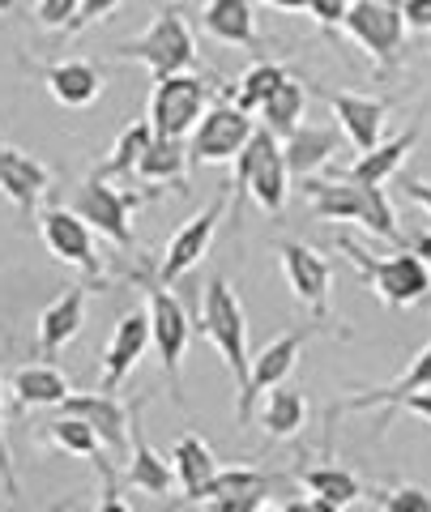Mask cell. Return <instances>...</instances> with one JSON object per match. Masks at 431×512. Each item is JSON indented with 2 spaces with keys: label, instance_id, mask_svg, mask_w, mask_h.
Masks as SVG:
<instances>
[{
  "label": "cell",
  "instance_id": "1",
  "mask_svg": "<svg viewBox=\"0 0 431 512\" xmlns=\"http://www.w3.org/2000/svg\"><path fill=\"white\" fill-rule=\"evenodd\" d=\"M303 184V201L308 210L325 222H359L367 235L389 239V244H402V227H397L393 201L385 197V188L376 184H355L346 175H333V180H299Z\"/></svg>",
  "mask_w": 431,
  "mask_h": 512
},
{
  "label": "cell",
  "instance_id": "2",
  "mask_svg": "<svg viewBox=\"0 0 431 512\" xmlns=\"http://www.w3.org/2000/svg\"><path fill=\"white\" fill-rule=\"evenodd\" d=\"M333 244H338V252L350 256V265L359 269L363 286L380 303H385V308L402 312V308H414V303H423L431 295V269L410 248L393 252V256H372L363 244H355L350 235H338Z\"/></svg>",
  "mask_w": 431,
  "mask_h": 512
},
{
  "label": "cell",
  "instance_id": "3",
  "mask_svg": "<svg viewBox=\"0 0 431 512\" xmlns=\"http://www.w3.org/2000/svg\"><path fill=\"white\" fill-rule=\"evenodd\" d=\"M197 333L210 342L227 372L235 376V389L239 397L248 393V376H252V355H248V316H244V303L231 291V282L214 274L210 286L201 291V325Z\"/></svg>",
  "mask_w": 431,
  "mask_h": 512
},
{
  "label": "cell",
  "instance_id": "4",
  "mask_svg": "<svg viewBox=\"0 0 431 512\" xmlns=\"http://www.w3.org/2000/svg\"><path fill=\"white\" fill-rule=\"evenodd\" d=\"M133 282H141V291L150 299V333H154V355L163 359V372L171 376V397L175 406H184V350L193 342V320H188L184 303L171 295L167 282H158V274L150 265H137Z\"/></svg>",
  "mask_w": 431,
  "mask_h": 512
},
{
  "label": "cell",
  "instance_id": "5",
  "mask_svg": "<svg viewBox=\"0 0 431 512\" xmlns=\"http://www.w3.org/2000/svg\"><path fill=\"white\" fill-rule=\"evenodd\" d=\"M120 60H137L154 73V82H167L175 73H193L197 69V39L188 30L180 9H158L154 22L141 35L124 39L111 47Z\"/></svg>",
  "mask_w": 431,
  "mask_h": 512
},
{
  "label": "cell",
  "instance_id": "6",
  "mask_svg": "<svg viewBox=\"0 0 431 512\" xmlns=\"http://www.w3.org/2000/svg\"><path fill=\"white\" fill-rule=\"evenodd\" d=\"M231 192L235 197L248 192L265 214L286 210V197H291V167H286V158H282V141L269 133V128H257L248 146L239 150Z\"/></svg>",
  "mask_w": 431,
  "mask_h": 512
},
{
  "label": "cell",
  "instance_id": "7",
  "mask_svg": "<svg viewBox=\"0 0 431 512\" xmlns=\"http://www.w3.org/2000/svg\"><path fill=\"white\" fill-rule=\"evenodd\" d=\"M137 205H141V192L116 188L111 180H99V175H86L73 192V210L90 222L94 235H103L107 244H116L120 252L137 248V235H133V210Z\"/></svg>",
  "mask_w": 431,
  "mask_h": 512
},
{
  "label": "cell",
  "instance_id": "8",
  "mask_svg": "<svg viewBox=\"0 0 431 512\" xmlns=\"http://www.w3.org/2000/svg\"><path fill=\"white\" fill-rule=\"evenodd\" d=\"M214 103V90L205 86V77L197 73H175L167 82H154L150 94V128L154 137H167V141H188L193 128L201 124V116L210 111Z\"/></svg>",
  "mask_w": 431,
  "mask_h": 512
},
{
  "label": "cell",
  "instance_id": "9",
  "mask_svg": "<svg viewBox=\"0 0 431 512\" xmlns=\"http://www.w3.org/2000/svg\"><path fill=\"white\" fill-rule=\"evenodd\" d=\"M257 120L248 116L244 107H235L231 99H214L210 111L201 116V124L188 137V158L193 167H214V163H235L239 150L257 133Z\"/></svg>",
  "mask_w": 431,
  "mask_h": 512
},
{
  "label": "cell",
  "instance_id": "10",
  "mask_svg": "<svg viewBox=\"0 0 431 512\" xmlns=\"http://www.w3.org/2000/svg\"><path fill=\"white\" fill-rule=\"evenodd\" d=\"M227 210H231V184L167 239V248H163V256H158V265H154L158 282L175 286L184 274H193V269L205 261V252H210V244H214V235L222 227V218H227Z\"/></svg>",
  "mask_w": 431,
  "mask_h": 512
},
{
  "label": "cell",
  "instance_id": "11",
  "mask_svg": "<svg viewBox=\"0 0 431 512\" xmlns=\"http://www.w3.org/2000/svg\"><path fill=\"white\" fill-rule=\"evenodd\" d=\"M329 320H316V325H299V329H286L278 333L269 346L257 350V359H252V376H248V393L235 402V414L239 423L252 419V410H257V397H265L269 389H278V384H286V376L295 372V363L303 355V346H308L316 333H325Z\"/></svg>",
  "mask_w": 431,
  "mask_h": 512
},
{
  "label": "cell",
  "instance_id": "12",
  "mask_svg": "<svg viewBox=\"0 0 431 512\" xmlns=\"http://www.w3.org/2000/svg\"><path fill=\"white\" fill-rule=\"evenodd\" d=\"M39 235L43 248L56 256L60 265H73L77 274H86V282H103V261L99 244H94V227L69 205H47L39 214Z\"/></svg>",
  "mask_w": 431,
  "mask_h": 512
},
{
  "label": "cell",
  "instance_id": "13",
  "mask_svg": "<svg viewBox=\"0 0 431 512\" xmlns=\"http://www.w3.org/2000/svg\"><path fill=\"white\" fill-rule=\"evenodd\" d=\"M342 30L376 64H385V69H393V64L402 60V52H406V18H402V9H393V5L355 0L350 13H346V22H342Z\"/></svg>",
  "mask_w": 431,
  "mask_h": 512
},
{
  "label": "cell",
  "instance_id": "14",
  "mask_svg": "<svg viewBox=\"0 0 431 512\" xmlns=\"http://www.w3.org/2000/svg\"><path fill=\"white\" fill-rule=\"evenodd\" d=\"M154 346V333H150V312H124L116 325H111V338L103 346V359H99V376H103V393H116L124 380H129L146 350Z\"/></svg>",
  "mask_w": 431,
  "mask_h": 512
},
{
  "label": "cell",
  "instance_id": "15",
  "mask_svg": "<svg viewBox=\"0 0 431 512\" xmlns=\"http://www.w3.org/2000/svg\"><path fill=\"white\" fill-rule=\"evenodd\" d=\"M52 192V167L35 158L30 150L13 146V141L0 137V197L9 205H18L22 218H35L39 201Z\"/></svg>",
  "mask_w": 431,
  "mask_h": 512
},
{
  "label": "cell",
  "instance_id": "16",
  "mask_svg": "<svg viewBox=\"0 0 431 512\" xmlns=\"http://www.w3.org/2000/svg\"><path fill=\"white\" fill-rule=\"evenodd\" d=\"M282 256V274L291 282L295 299L308 308L316 320H329V286H333V269L316 248L299 244V239H282L278 244Z\"/></svg>",
  "mask_w": 431,
  "mask_h": 512
},
{
  "label": "cell",
  "instance_id": "17",
  "mask_svg": "<svg viewBox=\"0 0 431 512\" xmlns=\"http://www.w3.org/2000/svg\"><path fill=\"white\" fill-rule=\"evenodd\" d=\"M427 389H431V342L410 359V367H406V372L397 376L393 384H385V389H367V393L346 397V402H338V406L329 410V419H338V414H355V410H376V406H380V431H385V427L393 423V414L402 410L406 397L427 393Z\"/></svg>",
  "mask_w": 431,
  "mask_h": 512
},
{
  "label": "cell",
  "instance_id": "18",
  "mask_svg": "<svg viewBox=\"0 0 431 512\" xmlns=\"http://www.w3.org/2000/svg\"><path fill=\"white\" fill-rule=\"evenodd\" d=\"M56 410L90 423L107 453L124 457V448H129V431H133V406L120 402L116 393H69V402L56 406Z\"/></svg>",
  "mask_w": 431,
  "mask_h": 512
},
{
  "label": "cell",
  "instance_id": "19",
  "mask_svg": "<svg viewBox=\"0 0 431 512\" xmlns=\"http://www.w3.org/2000/svg\"><path fill=\"white\" fill-rule=\"evenodd\" d=\"M325 103L338 120L342 137L355 146L359 154L376 150L380 137H385V120H389V99H372V94H350V90H329Z\"/></svg>",
  "mask_w": 431,
  "mask_h": 512
},
{
  "label": "cell",
  "instance_id": "20",
  "mask_svg": "<svg viewBox=\"0 0 431 512\" xmlns=\"http://www.w3.org/2000/svg\"><path fill=\"white\" fill-rule=\"evenodd\" d=\"M141 410H146V397L133 406V431H129V470H124V483L137 487L141 495H154V500H167L175 470L171 457H163L158 448L146 440V427H141Z\"/></svg>",
  "mask_w": 431,
  "mask_h": 512
},
{
  "label": "cell",
  "instance_id": "21",
  "mask_svg": "<svg viewBox=\"0 0 431 512\" xmlns=\"http://www.w3.org/2000/svg\"><path fill=\"white\" fill-rule=\"evenodd\" d=\"M43 86H47V94H52L60 107L82 111V107H90V103H99V94L107 90V73H103L94 60L69 56V60L43 64Z\"/></svg>",
  "mask_w": 431,
  "mask_h": 512
},
{
  "label": "cell",
  "instance_id": "22",
  "mask_svg": "<svg viewBox=\"0 0 431 512\" xmlns=\"http://www.w3.org/2000/svg\"><path fill=\"white\" fill-rule=\"evenodd\" d=\"M86 303H90V286H69V291H60L47 308L39 312V355L43 359H56L60 350H65L77 333L86 325Z\"/></svg>",
  "mask_w": 431,
  "mask_h": 512
},
{
  "label": "cell",
  "instance_id": "23",
  "mask_svg": "<svg viewBox=\"0 0 431 512\" xmlns=\"http://www.w3.org/2000/svg\"><path fill=\"white\" fill-rule=\"evenodd\" d=\"M338 146H342L338 124H299L291 137H282V158L291 167V180H312L321 167H329Z\"/></svg>",
  "mask_w": 431,
  "mask_h": 512
},
{
  "label": "cell",
  "instance_id": "24",
  "mask_svg": "<svg viewBox=\"0 0 431 512\" xmlns=\"http://www.w3.org/2000/svg\"><path fill=\"white\" fill-rule=\"evenodd\" d=\"M171 470H175V483H180V500L171 504V512H184V508H193L197 491L218 474V461L197 431H184L171 448Z\"/></svg>",
  "mask_w": 431,
  "mask_h": 512
},
{
  "label": "cell",
  "instance_id": "25",
  "mask_svg": "<svg viewBox=\"0 0 431 512\" xmlns=\"http://www.w3.org/2000/svg\"><path fill=\"white\" fill-rule=\"evenodd\" d=\"M419 137H423V124H410L406 133H397V137H389V141H380L376 150L359 154L350 167H342V175H346V180H355V184H376V188H385L389 175L402 171V163L414 154Z\"/></svg>",
  "mask_w": 431,
  "mask_h": 512
},
{
  "label": "cell",
  "instance_id": "26",
  "mask_svg": "<svg viewBox=\"0 0 431 512\" xmlns=\"http://www.w3.org/2000/svg\"><path fill=\"white\" fill-rule=\"evenodd\" d=\"M201 30L227 47H261L257 35V9L252 0H205Z\"/></svg>",
  "mask_w": 431,
  "mask_h": 512
},
{
  "label": "cell",
  "instance_id": "27",
  "mask_svg": "<svg viewBox=\"0 0 431 512\" xmlns=\"http://www.w3.org/2000/svg\"><path fill=\"white\" fill-rule=\"evenodd\" d=\"M9 393L18 410H43V406H65L69 402V376L52 363H22L18 372L9 376Z\"/></svg>",
  "mask_w": 431,
  "mask_h": 512
},
{
  "label": "cell",
  "instance_id": "28",
  "mask_svg": "<svg viewBox=\"0 0 431 512\" xmlns=\"http://www.w3.org/2000/svg\"><path fill=\"white\" fill-rule=\"evenodd\" d=\"M291 478L308 495H316V500H329L338 508H350V504L367 500L363 478L355 470H346V466H299V470H291Z\"/></svg>",
  "mask_w": 431,
  "mask_h": 512
},
{
  "label": "cell",
  "instance_id": "29",
  "mask_svg": "<svg viewBox=\"0 0 431 512\" xmlns=\"http://www.w3.org/2000/svg\"><path fill=\"white\" fill-rule=\"evenodd\" d=\"M154 146V128H150V120H133L124 133L116 137V146L107 150V158L99 167H94L90 175H99V180H133L137 175V167H141V158H146V150Z\"/></svg>",
  "mask_w": 431,
  "mask_h": 512
},
{
  "label": "cell",
  "instance_id": "30",
  "mask_svg": "<svg viewBox=\"0 0 431 512\" xmlns=\"http://www.w3.org/2000/svg\"><path fill=\"white\" fill-rule=\"evenodd\" d=\"M188 167H193V158H188V141L154 137V146L146 150V158H141V167H137V180L175 184L180 192H188Z\"/></svg>",
  "mask_w": 431,
  "mask_h": 512
},
{
  "label": "cell",
  "instance_id": "31",
  "mask_svg": "<svg viewBox=\"0 0 431 512\" xmlns=\"http://www.w3.org/2000/svg\"><path fill=\"white\" fill-rule=\"evenodd\" d=\"M303 419H308V402H303L299 389H286V384L269 389L265 393V406L257 410V423L265 427L269 440H291V436H299Z\"/></svg>",
  "mask_w": 431,
  "mask_h": 512
},
{
  "label": "cell",
  "instance_id": "32",
  "mask_svg": "<svg viewBox=\"0 0 431 512\" xmlns=\"http://www.w3.org/2000/svg\"><path fill=\"white\" fill-rule=\"evenodd\" d=\"M303 107H308V86H303L299 77H286V82L274 90V99L257 111L261 128H269L274 137H291L303 124Z\"/></svg>",
  "mask_w": 431,
  "mask_h": 512
},
{
  "label": "cell",
  "instance_id": "33",
  "mask_svg": "<svg viewBox=\"0 0 431 512\" xmlns=\"http://www.w3.org/2000/svg\"><path fill=\"white\" fill-rule=\"evenodd\" d=\"M286 77H291V73H286V64H278V60H257L244 77H239V86L231 90V103L244 107L248 116H252V111H261L269 99H274V90L286 82Z\"/></svg>",
  "mask_w": 431,
  "mask_h": 512
},
{
  "label": "cell",
  "instance_id": "34",
  "mask_svg": "<svg viewBox=\"0 0 431 512\" xmlns=\"http://www.w3.org/2000/svg\"><path fill=\"white\" fill-rule=\"evenodd\" d=\"M43 436H47V444H52L56 453H65V457H86V461L103 457V440L94 436V427L82 423V419H73V414H56V419L47 423Z\"/></svg>",
  "mask_w": 431,
  "mask_h": 512
},
{
  "label": "cell",
  "instance_id": "35",
  "mask_svg": "<svg viewBox=\"0 0 431 512\" xmlns=\"http://www.w3.org/2000/svg\"><path fill=\"white\" fill-rule=\"evenodd\" d=\"M278 483V474H269V470H257V466H231V470H218L210 483H205L197 491V500L193 508L201 504H210V500H227V495H244V491H261V487H274Z\"/></svg>",
  "mask_w": 431,
  "mask_h": 512
},
{
  "label": "cell",
  "instance_id": "36",
  "mask_svg": "<svg viewBox=\"0 0 431 512\" xmlns=\"http://www.w3.org/2000/svg\"><path fill=\"white\" fill-rule=\"evenodd\" d=\"M376 508L380 512H431V491L419 483H393L380 491Z\"/></svg>",
  "mask_w": 431,
  "mask_h": 512
},
{
  "label": "cell",
  "instance_id": "37",
  "mask_svg": "<svg viewBox=\"0 0 431 512\" xmlns=\"http://www.w3.org/2000/svg\"><path fill=\"white\" fill-rule=\"evenodd\" d=\"M77 13H82V0H39V5H35V22L43 30H73Z\"/></svg>",
  "mask_w": 431,
  "mask_h": 512
},
{
  "label": "cell",
  "instance_id": "38",
  "mask_svg": "<svg viewBox=\"0 0 431 512\" xmlns=\"http://www.w3.org/2000/svg\"><path fill=\"white\" fill-rule=\"evenodd\" d=\"M94 470H99V478H103V495H99V504H94V512H133V504L120 495V478H116V470H111V461L94 457Z\"/></svg>",
  "mask_w": 431,
  "mask_h": 512
},
{
  "label": "cell",
  "instance_id": "39",
  "mask_svg": "<svg viewBox=\"0 0 431 512\" xmlns=\"http://www.w3.org/2000/svg\"><path fill=\"white\" fill-rule=\"evenodd\" d=\"M350 5H355V0H308V18L321 26V30H333V26H342L346 22V13H350Z\"/></svg>",
  "mask_w": 431,
  "mask_h": 512
},
{
  "label": "cell",
  "instance_id": "40",
  "mask_svg": "<svg viewBox=\"0 0 431 512\" xmlns=\"http://www.w3.org/2000/svg\"><path fill=\"white\" fill-rule=\"evenodd\" d=\"M269 491H274V487L244 491V495H227V500H210V504H201V508H205V512H261L265 500H269Z\"/></svg>",
  "mask_w": 431,
  "mask_h": 512
},
{
  "label": "cell",
  "instance_id": "41",
  "mask_svg": "<svg viewBox=\"0 0 431 512\" xmlns=\"http://www.w3.org/2000/svg\"><path fill=\"white\" fill-rule=\"evenodd\" d=\"M0 483H5L9 500H18V470H13V453L5 440V384H0Z\"/></svg>",
  "mask_w": 431,
  "mask_h": 512
},
{
  "label": "cell",
  "instance_id": "42",
  "mask_svg": "<svg viewBox=\"0 0 431 512\" xmlns=\"http://www.w3.org/2000/svg\"><path fill=\"white\" fill-rule=\"evenodd\" d=\"M120 5H124V0H82V13H77V22H73L69 35H77V30H86V26H94V22H107Z\"/></svg>",
  "mask_w": 431,
  "mask_h": 512
},
{
  "label": "cell",
  "instance_id": "43",
  "mask_svg": "<svg viewBox=\"0 0 431 512\" xmlns=\"http://www.w3.org/2000/svg\"><path fill=\"white\" fill-rule=\"evenodd\" d=\"M406 30H419V35H431V0H406L402 5Z\"/></svg>",
  "mask_w": 431,
  "mask_h": 512
},
{
  "label": "cell",
  "instance_id": "44",
  "mask_svg": "<svg viewBox=\"0 0 431 512\" xmlns=\"http://www.w3.org/2000/svg\"><path fill=\"white\" fill-rule=\"evenodd\" d=\"M406 197L431 214V180H414V175H410V180H406Z\"/></svg>",
  "mask_w": 431,
  "mask_h": 512
},
{
  "label": "cell",
  "instance_id": "45",
  "mask_svg": "<svg viewBox=\"0 0 431 512\" xmlns=\"http://www.w3.org/2000/svg\"><path fill=\"white\" fill-rule=\"evenodd\" d=\"M402 410H406V414H419L423 423H431V389H427V393H414V397H406Z\"/></svg>",
  "mask_w": 431,
  "mask_h": 512
},
{
  "label": "cell",
  "instance_id": "46",
  "mask_svg": "<svg viewBox=\"0 0 431 512\" xmlns=\"http://www.w3.org/2000/svg\"><path fill=\"white\" fill-rule=\"evenodd\" d=\"M278 512H316V500L312 495H291V500H282Z\"/></svg>",
  "mask_w": 431,
  "mask_h": 512
},
{
  "label": "cell",
  "instance_id": "47",
  "mask_svg": "<svg viewBox=\"0 0 431 512\" xmlns=\"http://www.w3.org/2000/svg\"><path fill=\"white\" fill-rule=\"evenodd\" d=\"M410 252L419 256V261L431 269V231H423V235H414V244H410Z\"/></svg>",
  "mask_w": 431,
  "mask_h": 512
},
{
  "label": "cell",
  "instance_id": "48",
  "mask_svg": "<svg viewBox=\"0 0 431 512\" xmlns=\"http://www.w3.org/2000/svg\"><path fill=\"white\" fill-rule=\"evenodd\" d=\"M265 5H274V9H282V13H299L308 0H265Z\"/></svg>",
  "mask_w": 431,
  "mask_h": 512
},
{
  "label": "cell",
  "instance_id": "49",
  "mask_svg": "<svg viewBox=\"0 0 431 512\" xmlns=\"http://www.w3.org/2000/svg\"><path fill=\"white\" fill-rule=\"evenodd\" d=\"M376 5H393V9H402V5H406V0H376Z\"/></svg>",
  "mask_w": 431,
  "mask_h": 512
},
{
  "label": "cell",
  "instance_id": "50",
  "mask_svg": "<svg viewBox=\"0 0 431 512\" xmlns=\"http://www.w3.org/2000/svg\"><path fill=\"white\" fill-rule=\"evenodd\" d=\"M5 9H13V0H0V13H5Z\"/></svg>",
  "mask_w": 431,
  "mask_h": 512
}]
</instances>
